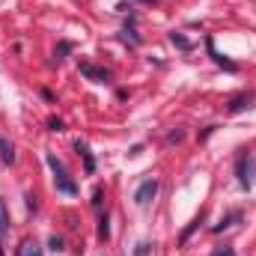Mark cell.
I'll return each mask as SVG.
<instances>
[{
	"instance_id": "6da1fadb",
	"label": "cell",
	"mask_w": 256,
	"mask_h": 256,
	"mask_svg": "<svg viewBox=\"0 0 256 256\" xmlns=\"http://www.w3.org/2000/svg\"><path fill=\"white\" fill-rule=\"evenodd\" d=\"M48 167L54 170V185H57V191H63V194H78V185L68 179V173H66V167H63V161L57 158V155H48Z\"/></svg>"
},
{
	"instance_id": "7a4b0ae2",
	"label": "cell",
	"mask_w": 256,
	"mask_h": 256,
	"mask_svg": "<svg viewBox=\"0 0 256 256\" xmlns=\"http://www.w3.org/2000/svg\"><path fill=\"white\" fill-rule=\"evenodd\" d=\"M238 182H242V188H254L256 182V158L250 152H244L242 158H238Z\"/></svg>"
},
{
	"instance_id": "3957f363",
	"label": "cell",
	"mask_w": 256,
	"mask_h": 256,
	"mask_svg": "<svg viewBox=\"0 0 256 256\" xmlns=\"http://www.w3.org/2000/svg\"><path fill=\"white\" fill-rule=\"evenodd\" d=\"M155 194H158V182H155V179H146V182L137 188L134 200H137V206H149V202L155 200Z\"/></svg>"
},
{
	"instance_id": "277c9868",
	"label": "cell",
	"mask_w": 256,
	"mask_h": 256,
	"mask_svg": "<svg viewBox=\"0 0 256 256\" xmlns=\"http://www.w3.org/2000/svg\"><path fill=\"white\" fill-rule=\"evenodd\" d=\"M80 74H86L96 84H108L110 80V72L108 68H96V66H90V63H80Z\"/></svg>"
},
{
	"instance_id": "5b68a950",
	"label": "cell",
	"mask_w": 256,
	"mask_h": 256,
	"mask_svg": "<svg viewBox=\"0 0 256 256\" xmlns=\"http://www.w3.org/2000/svg\"><path fill=\"white\" fill-rule=\"evenodd\" d=\"M6 236H9V208H6V202L0 200V254H3Z\"/></svg>"
},
{
	"instance_id": "8992f818",
	"label": "cell",
	"mask_w": 256,
	"mask_h": 256,
	"mask_svg": "<svg viewBox=\"0 0 256 256\" xmlns=\"http://www.w3.org/2000/svg\"><path fill=\"white\" fill-rule=\"evenodd\" d=\"M206 48H208V54L214 57V63H218V66H224V68H230V72H236V63H232V60H226V57H220V54L214 51V42H212V39L206 42Z\"/></svg>"
},
{
	"instance_id": "52a82bcc",
	"label": "cell",
	"mask_w": 256,
	"mask_h": 256,
	"mask_svg": "<svg viewBox=\"0 0 256 256\" xmlns=\"http://www.w3.org/2000/svg\"><path fill=\"white\" fill-rule=\"evenodd\" d=\"M0 161L3 164H12L15 161V149H12V143L6 137H0Z\"/></svg>"
},
{
	"instance_id": "ba28073f",
	"label": "cell",
	"mask_w": 256,
	"mask_h": 256,
	"mask_svg": "<svg viewBox=\"0 0 256 256\" xmlns=\"http://www.w3.org/2000/svg\"><path fill=\"white\" fill-rule=\"evenodd\" d=\"M18 256H42V248H39L33 238H27V242L18 248Z\"/></svg>"
},
{
	"instance_id": "9c48e42d",
	"label": "cell",
	"mask_w": 256,
	"mask_h": 256,
	"mask_svg": "<svg viewBox=\"0 0 256 256\" xmlns=\"http://www.w3.org/2000/svg\"><path fill=\"white\" fill-rule=\"evenodd\" d=\"M244 108H250V96H238V98H232L230 114H238V110H244Z\"/></svg>"
},
{
	"instance_id": "30bf717a",
	"label": "cell",
	"mask_w": 256,
	"mask_h": 256,
	"mask_svg": "<svg viewBox=\"0 0 256 256\" xmlns=\"http://www.w3.org/2000/svg\"><path fill=\"white\" fill-rule=\"evenodd\" d=\"M78 152L84 155V164H86V173H92V170H96V161H92V155H90V149H86L84 143H78Z\"/></svg>"
},
{
	"instance_id": "8fae6325",
	"label": "cell",
	"mask_w": 256,
	"mask_h": 256,
	"mask_svg": "<svg viewBox=\"0 0 256 256\" xmlns=\"http://www.w3.org/2000/svg\"><path fill=\"white\" fill-rule=\"evenodd\" d=\"M170 39H173V45H179V48H182V51H188V48H191V42H188V39H185V36H182V33H173V36H170Z\"/></svg>"
},
{
	"instance_id": "7c38bea8",
	"label": "cell",
	"mask_w": 256,
	"mask_h": 256,
	"mask_svg": "<svg viewBox=\"0 0 256 256\" xmlns=\"http://www.w3.org/2000/svg\"><path fill=\"white\" fill-rule=\"evenodd\" d=\"M48 244H51V250H54V254H63V250H66L63 238H57V236H51V242H48Z\"/></svg>"
},
{
	"instance_id": "4fadbf2b",
	"label": "cell",
	"mask_w": 256,
	"mask_h": 256,
	"mask_svg": "<svg viewBox=\"0 0 256 256\" xmlns=\"http://www.w3.org/2000/svg\"><path fill=\"white\" fill-rule=\"evenodd\" d=\"M68 48H72V45H68V42H60V51H57V54H54V63H63V60H66L63 54H66V51H68Z\"/></svg>"
},
{
	"instance_id": "5bb4252c",
	"label": "cell",
	"mask_w": 256,
	"mask_h": 256,
	"mask_svg": "<svg viewBox=\"0 0 256 256\" xmlns=\"http://www.w3.org/2000/svg\"><path fill=\"white\" fill-rule=\"evenodd\" d=\"M149 254H152V244H146V242L137 244V250H134V256H149Z\"/></svg>"
},
{
	"instance_id": "9a60e30c",
	"label": "cell",
	"mask_w": 256,
	"mask_h": 256,
	"mask_svg": "<svg viewBox=\"0 0 256 256\" xmlns=\"http://www.w3.org/2000/svg\"><path fill=\"white\" fill-rule=\"evenodd\" d=\"M182 137H185V131H182V128H179V131H170V134H167V143H179Z\"/></svg>"
},
{
	"instance_id": "2e32d148",
	"label": "cell",
	"mask_w": 256,
	"mask_h": 256,
	"mask_svg": "<svg viewBox=\"0 0 256 256\" xmlns=\"http://www.w3.org/2000/svg\"><path fill=\"white\" fill-rule=\"evenodd\" d=\"M51 131H63V122L60 120H51Z\"/></svg>"
},
{
	"instance_id": "e0dca14e",
	"label": "cell",
	"mask_w": 256,
	"mask_h": 256,
	"mask_svg": "<svg viewBox=\"0 0 256 256\" xmlns=\"http://www.w3.org/2000/svg\"><path fill=\"white\" fill-rule=\"evenodd\" d=\"M214 256H236V254H232V250H218Z\"/></svg>"
}]
</instances>
